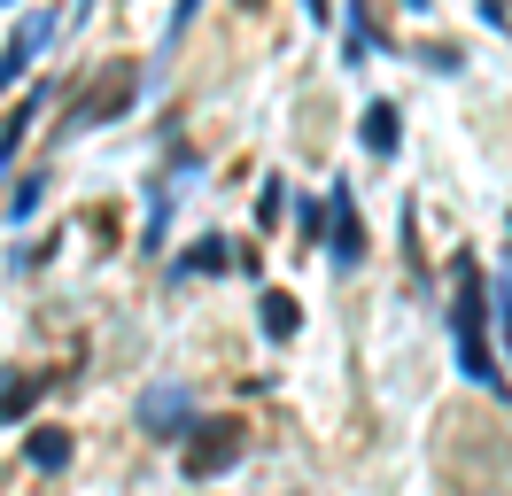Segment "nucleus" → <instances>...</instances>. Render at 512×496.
Here are the masks:
<instances>
[{
    "label": "nucleus",
    "instance_id": "obj_2",
    "mask_svg": "<svg viewBox=\"0 0 512 496\" xmlns=\"http://www.w3.org/2000/svg\"><path fill=\"white\" fill-rule=\"evenodd\" d=\"M241 419H210V427L187 442V481H218L225 465H241Z\"/></svg>",
    "mask_w": 512,
    "mask_h": 496
},
{
    "label": "nucleus",
    "instance_id": "obj_8",
    "mask_svg": "<svg viewBox=\"0 0 512 496\" xmlns=\"http://www.w3.org/2000/svg\"><path fill=\"white\" fill-rule=\"evenodd\" d=\"M295 326H303L295 295H288V287H272V295H264V334H272V341H295Z\"/></svg>",
    "mask_w": 512,
    "mask_h": 496
},
{
    "label": "nucleus",
    "instance_id": "obj_14",
    "mask_svg": "<svg viewBox=\"0 0 512 496\" xmlns=\"http://www.w3.org/2000/svg\"><path fill=\"white\" fill-rule=\"evenodd\" d=\"M39 194H47V186H39V179H24V186H16V194H8V217H16V225H24V217L39 210Z\"/></svg>",
    "mask_w": 512,
    "mask_h": 496
},
{
    "label": "nucleus",
    "instance_id": "obj_13",
    "mask_svg": "<svg viewBox=\"0 0 512 496\" xmlns=\"http://www.w3.org/2000/svg\"><path fill=\"white\" fill-rule=\"evenodd\" d=\"M280 210H288V186H280V179H264V194H256V225H272Z\"/></svg>",
    "mask_w": 512,
    "mask_h": 496
},
{
    "label": "nucleus",
    "instance_id": "obj_5",
    "mask_svg": "<svg viewBox=\"0 0 512 496\" xmlns=\"http://www.w3.org/2000/svg\"><path fill=\"white\" fill-rule=\"evenodd\" d=\"M357 140H365L373 155H396V140H404V132H396V101H365V117H357Z\"/></svg>",
    "mask_w": 512,
    "mask_h": 496
},
{
    "label": "nucleus",
    "instance_id": "obj_12",
    "mask_svg": "<svg viewBox=\"0 0 512 496\" xmlns=\"http://www.w3.org/2000/svg\"><path fill=\"white\" fill-rule=\"evenodd\" d=\"M225 264H233V248H225L218 233H210V241H194V256H187V272H225Z\"/></svg>",
    "mask_w": 512,
    "mask_h": 496
},
{
    "label": "nucleus",
    "instance_id": "obj_10",
    "mask_svg": "<svg viewBox=\"0 0 512 496\" xmlns=\"http://www.w3.org/2000/svg\"><path fill=\"white\" fill-rule=\"evenodd\" d=\"M24 458H32L39 473H63V465H70V434H63V427H39V434H32V450H24Z\"/></svg>",
    "mask_w": 512,
    "mask_h": 496
},
{
    "label": "nucleus",
    "instance_id": "obj_6",
    "mask_svg": "<svg viewBox=\"0 0 512 496\" xmlns=\"http://www.w3.org/2000/svg\"><path fill=\"white\" fill-rule=\"evenodd\" d=\"M179 419H187V396H179V388H156V396L140 403V427L148 434H179Z\"/></svg>",
    "mask_w": 512,
    "mask_h": 496
},
{
    "label": "nucleus",
    "instance_id": "obj_9",
    "mask_svg": "<svg viewBox=\"0 0 512 496\" xmlns=\"http://www.w3.org/2000/svg\"><path fill=\"white\" fill-rule=\"evenodd\" d=\"M125 101H132V70H117V78H109V86H101L94 101H86V109H78V124H101V117H117Z\"/></svg>",
    "mask_w": 512,
    "mask_h": 496
},
{
    "label": "nucleus",
    "instance_id": "obj_11",
    "mask_svg": "<svg viewBox=\"0 0 512 496\" xmlns=\"http://www.w3.org/2000/svg\"><path fill=\"white\" fill-rule=\"evenodd\" d=\"M39 109H47V93H24V101H16V117L0 124V163L24 148V132H32V117H39Z\"/></svg>",
    "mask_w": 512,
    "mask_h": 496
},
{
    "label": "nucleus",
    "instance_id": "obj_7",
    "mask_svg": "<svg viewBox=\"0 0 512 496\" xmlns=\"http://www.w3.org/2000/svg\"><path fill=\"white\" fill-rule=\"evenodd\" d=\"M39 388H47V380H32V372H0V427L24 419V411L39 403Z\"/></svg>",
    "mask_w": 512,
    "mask_h": 496
},
{
    "label": "nucleus",
    "instance_id": "obj_1",
    "mask_svg": "<svg viewBox=\"0 0 512 496\" xmlns=\"http://www.w3.org/2000/svg\"><path fill=\"white\" fill-rule=\"evenodd\" d=\"M489 287H481V264H458L450 272V341H458V365L474 388H505V372L489 357Z\"/></svg>",
    "mask_w": 512,
    "mask_h": 496
},
{
    "label": "nucleus",
    "instance_id": "obj_16",
    "mask_svg": "<svg viewBox=\"0 0 512 496\" xmlns=\"http://www.w3.org/2000/svg\"><path fill=\"white\" fill-rule=\"evenodd\" d=\"M505 287H512V217H505Z\"/></svg>",
    "mask_w": 512,
    "mask_h": 496
},
{
    "label": "nucleus",
    "instance_id": "obj_3",
    "mask_svg": "<svg viewBox=\"0 0 512 496\" xmlns=\"http://www.w3.org/2000/svg\"><path fill=\"white\" fill-rule=\"evenodd\" d=\"M47 39H55V8H32V16L16 24V39L0 47V93H8V86H24V78H32V55H39V47H47Z\"/></svg>",
    "mask_w": 512,
    "mask_h": 496
},
{
    "label": "nucleus",
    "instance_id": "obj_4",
    "mask_svg": "<svg viewBox=\"0 0 512 496\" xmlns=\"http://www.w3.org/2000/svg\"><path fill=\"white\" fill-rule=\"evenodd\" d=\"M326 248H334V272H357V264H365V225H357L350 186L326 194Z\"/></svg>",
    "mask_w": 512,
    "mask_h": 496
},
{
    "label": "nucleus",
    "instance_id": "obj_15",
    "mask_svg": "<svg viewBox=\"0 0 512 496\" xmlns=\"http://www.w3.org/2000/svg\"><path fill=\"white\" fill-rule=\"evenodd\" d=\"M497 318H505V341H512V287L497 295Z\"/></svg>",
    "mask_w": 512,
    "mask_h": 496
}]
</instances>
